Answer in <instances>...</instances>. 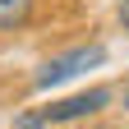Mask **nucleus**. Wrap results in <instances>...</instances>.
I'll list each match as a JSON object with an SVG mask.
<instances>
[{"mask_svg": "<svg viewBox=\"0 0 129 129\" xmlns=\"http://www.w3.org/2000/svg\"><path fill=\"white\" fill-rule=\"evenodd\" d=\"M102 60H106V46H74V51L46 60L42 69H37V78H32V88H37V92H51V88L64 83V78L83 74V69H92V64H102Z\"/></svg>", "mask_w": 129, "mask_h": 129, "instance_id": "1", "label": "nucleus"}, {"mask_svg": "<svg viewBox=\"0 0 129 129\" xmlns=\"http://www.w3.org/2000/svg\"><path fill=\"white\" fill-rule=\"evenodd\" d=\"M102 106H111V88H88V92H74V97H64V102H51L42 115H46V124H64V120L97 115Z\"/></svg>", "mask_w": 129, "mask_h": 129, "instance_id": "2", "label": "nucleus"}, {"mask_svg": "<svg viewBox=\"0 0 129 129\" xmlns=\"http://www.w3.org/2000/svg\"><path fill=\"white\" fill-rule=\"evenodd\" d=\"M32 5L37 0H0V32H14L32 19Z\"/></svg>", "mask_w": 129, "mask_h": 129, "instance_id": "3", "label": "nucleus"}, {"mask_svg": "<svg viewBox=\"0 0 129 129\" xmlns=\"http://www.w3.org/2000/svg\"><path fill=\"white\" fill-rule=\"evenodd\" d=\"M42 124H46V115H19L14 129H42Z\"/></svg>", "mask_w": 129, "mask_h": 129, "instance_id": "4", "label": "nucleus"}, {"mask_svg": "<svg viewBox=\"0 0 129 129\" xmlns=\"http://www.w3.org/2000/svg\"><path fill=\"white\" fill-rule=\"evenodd\" d=\"M120 28L129 32V0H124V5H120Z\"/></svg>", "mask_w": 129, "mask_h": 129, "instance_id": "5", "label": "nucleus"}, {"mask_svg": "<svg viewBox=\"0 0 129 129\" xmlns=\"http://www.w3.org/2000/svg\"><path fill=\"white\" fill-rule=\"evenodd\" d=\"M124 106H129V83H124Z\"/></svg>", "mask_w": 129, "mask_h": 129, "instance_id": "6", "label": "nucleus"}]
</instances>
